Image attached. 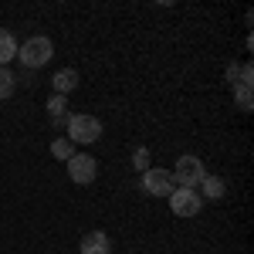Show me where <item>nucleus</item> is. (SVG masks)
I'll return each mask as SVG.
<instances>
[{"instance_id": "12", "label": "nucleus", "mask_w": 254, "mask_h": 254, "mask_svg": "<svg viewBox=\"0 0 254 254\" xmlns=\"http://www.w3.org/2000/svg\"><path fill=\"white\" fill-rule=\"evenodd\" d=\"M51 153H55L58 159H64V163L75 156V153H71V142H68V139H55V142H51Z\"/></svg>"}, {"instance_id": "9", "label": "nucleus", "mask_w": 254, "mask_h": 254, "mask_svg": "<svg viewBox=\"0 0 254 254\" xmlns=\"http://www.w3.org/2000/svg\"><path fill=\"white\" fill-rule=\"evenodd\" d=\"M10 58H17V41H14L10 31H3V27H0V68H3Z\"/></svg>"}, {"instance_id": "3", "label": "nucleus", "mask_w": 254, "mask_h": 254, "mask_svg": "<svg viewBox=\"0 0 254 254\" xmlns=\"http://www.w3.org/2000/svg\"><path fill=\"white\" fill-rule=\"evenodd\" d=\"M203 163L196 156H180V163H176V170H173V183H180V187H196L200 180H203Z\"/></svg>"}, {"instance_id": "2", "label": "nucleus", "mask_w": 254, "mask_h": 254, "mask_svg": "<svg viewBox=\"0 0 254 254\" xmlns=\"http://www.w3.org/2000/svg\"><path fill=\"white\" fill-rule=\"evenodd\" d=\"M68 136L81 142V146H88V142H95L102 136V122L95 116H71L68 119Z\"/></svg>"}, {"instance_id": "8", "label": "nucleus", "mask_w": 254, "mask_h": 254, "mask_svg": "<svg viewBox=\"0 0 254 254\" xmlns=\"http://www.w3.org/2000/svg\"><path fill=\"white\" fill-rule=\"evenodd\" d=\"M51 85H55V92H58V95H68V92H75V88H78V71L64 68V71H58V75L51 78Z\"/></svg>"}, {"instance_id": "13", "label": "nucleus", "mask_w": 254, "mask_h": 254, "mask_svg": "<svg viewBox=\"0 0 254 254\" xmlns=\"http://www.w3.org/2000/svg\"><path fill=\"white\" fill-rule=\"evenodd\" d=\"M132 166L146 173V170H149V149H142V146H139L136 153H132Z\"/></svg>"}, {"instance_id": "1", "label": "nucleus", "mask_w": 254, "mask_h": 254, "mask_svg": "<svg viewBox=\"0 0 254 254\" xmlns=\"http://www.w3.org/2000/svg\"><path fill=\"white\" fill-rule=\"evenodd\" d=\"M51 55H55V48H51V41L48 38H31L20 44L17 58L27 64V68H41V64H48L51 61Z\"/></svg>"}, {"instance_id": "4", "label": "nucleus", "mask_w": 254, "mask_h": 254, "mask_svg": "<svg viewBox=\"0 0 254 254\" xmlns=\"http://www.w3.org/2000/svg\"><path fill=\"white\" fill-rule=\"evenodd\" d=\"M142 190L153 193V196H170L176 190L173 173H170V170H146V173H142Z\"/></svg>"}, {"instance_id": "11", "label": "nucleus", "mask_w": 254, "mask_h": 254, "mask_svg": "<svg viewBox=\"0 0 254 254\" xmlns=\"http://www.w3.org/2000/svg\"><path fill=\"white\" fill-rule=\"evenodd\" d=\"M14 75H10V71H7V68H0V98H10L14 95Z\"/></svg>"}, {"instance_id": "5", "label": "nucleus", "mask_w": 254, "mask_h": 254, "mask_svg": "<svg viewBox=\"0 0 254 254\" xmlns=\"http://www.w3.org/2000/svg\"><path fill=\"white\" fill-rule=\"evenodd\" d=\"M170 210L176 217H196L200 214V196L193 190H187V187H176L170 193Z\"/></svg>"}, {"instance_id": "14", "label": "nucleus", "mask_w": 254, "mask_h": 254, "mask_svg": "<svg viewBox=\"0 0 254 254\" xmlns=\"http://www.w3.org/2000/svg\"><path fill=\"white\" fill-rule=\"evenodd\" d=\"M48 112L61 122V119H64V95H55V98H51V102H48Z\"/></svg>"}, {"instance_id": "6", "label": "nucleus", "mask_w": 254, "mask_h": 254, "mask_svg": "<svg viewBox=\"0 0 254 254\" xmlns=\"http://www.w3.org/2000/svg\"><path fill=\"white\" fill-rule=\"evenodd\" d=\"M95 173H98V163L92 156H71L68 159V176L75 180V183H81V187H88L92 180H95Z\"/></svg>"}, {"instance_id": "15", "label": "nucleus", "mask_w": 254, "mask_h": 254, "mask_svg": "<svg viewBox=\"0 0 254 254\" xmlns=\"http://www.w3.org/2000/svg\"><path fill=\"white\" fill-rule=\"evenodd\" d=\"M237 105H241L244 112H251V85H241V88H237Z\"/></svg>"}, {"instance_id": "7", "label": "nucleus", "mask_w": 254, "mask_h": 254, "mask_svg": "<svg viewBox=\"0 0 254 254\" xmlns=\"http://www.w3.org/2000/svg\"><path fill=\"white\" fill-rule=\"evenodd\" d=\"M81 254H112L109 234L105 231H88V234L81 237Z\"/></svg>"}, {"instance_id": "10", "label": "nucleus", "mask_w": 254, "mask_h": 254, "mask_svg": "<svg viewBox=\"0 0 254 254\" xmlns=\"http://www.w3.org/2000/svg\"><path fill=\"white\" fill-rule=\"evenodd\" d=\"M200 187H203V196H207V200H220L224 190H227L220 176H203V180H200Z\"/></svg>"}]
</instances>
